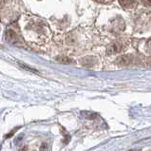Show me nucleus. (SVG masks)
I'll list each match as a JSON object with an SVG mask.
<instances>
[{
    "label": "nucleus",
    "mask_w": 151,
    "mask_h": 151,
    "mask_svg": "<svg viewBox=\"0 0 151 151\" xmlns=\"http://www.w3.org/2000/svg\"><path fill=\"white\" fill-rule=\"evenodd\" d=\"M92 57H87V58H85V59H83L82 60V65L83 66H85V67H91V66H93V64L95 63V61H92Z\"/></svg>",
    "instance_id": "nucleus-6"
},
{
    "label": "nucleus",
    "mask_w": 151,
    "mask_h": 151,
    "mask_svg": "<svg viewBox=\"0 0 151 151\" xmlns=\"http://www.w3.org/2000/svg\"><path fill=\"white\" fill-rule=\"evenodd\" d=\"M95 1L100 2V3H110L113 1V0H95Z\"/></svg>",
    "instance_id": "nucleus-9"
},
{
    "label": "nucleus",
    "mask_w": 151,
    "mask_h": 151,
    "mask_svg": "<svg viewBox=\"0 0 151 151\" xmlns=\"http://www.w3.org/2000/svg\"><path fill=\"white\" fill-rule=\"evenodd\" d=\"M56 60H57L58 62L60 63H63V64H70L71 63V59H70L68 57H67V56H59V57L56 58Z\"/></svg>",
    "instance_id": "nucleus-7"
},
{
    "label": "nucleus",
    "mask_w": 151,
    "mask_h": 151,
    "mask_svg": "<svg viewBox=\"0 0 151 151\" xmlns=\"http://www.w3.org/2000/svg\"><path fill=\"white\" fill-rule=\"evenodd\" d=\"M141 2L144 6L147 8H151V0H141Z\"/></svg>",
    "instance_id": "nucleus-8"
},
{
    "label": "nucleus",
    "mask_w": 151,
    "mask_h": 151,
    "mask_svg": "<svg viewBox=\"0 0 151 151\" xmlns=\"http://www.w3.org/2000/svg\"><path fill=\"white\" fill-rule=\"evenodd\" d=\"M23 36L32 44L41 45L49 40L50 32L44 20L38 17H29L22 28Z\"/></svg>",
    "instance_id": "nucleus-1"
},
{
    "label": "nucleus",
    "mask_w": 151,
    "mask_h": 151,
    "mask_svg": "<svg viewBox=\"0 0 151 151\" xmlns=\"http://www.w3.org/2000/svg\"><path fill=\"white\" fill-rule=\"evenodd\" d=\"M6 38L9 42L12 43V44H17V43H20V37L18 36L14 29H8L6 32Z\"/></svg>",
    "instance_id": "nucleus-3"
},
{
    "label": "nucleus",
    "mask_w": 151,
    "mask_h": 151,
    "mask_svg": "<svg viewBox=\"0 0 151 151\" xmlns=\"http://www.w3.org/2000/svg\"><path fill=\"white\" fill-rule=\"evenodd\" d=\"M131 151H136V150H131Z\"/></svg>",
    "instance_id": "nucleus-10"
},
{
    "label": "nucleus",
    "mask_w": 151,
    "mask_h": 151,
    "mask_svg": "<svg viewBox=\"0 0 151 151\" xmlns=\"http://www.w3.org/2000/svg\"><path fill=\"white\" fill-rule=\"evenodd\" d=\"M132 62V56L130 55H122L116 59V65H118L120 67H124V66H128L130 65Z\"/></svg>",
    "instance_id": "nucleus-2"
},
{
    "label": "nucleus",
    "mask_w": 151,
    "mask_h": 151,
    "mask_svg": "<svg viewBox=\"0 0 151 151\" xmlns=\"http://www.w3.org/2000/svg\"><path fill=\"white\" fill-rule=\"evenodd\" d=\"M122 50H123V46L121 43L113 42L112 44H110L109 47H107L106 52H107V54H115V53L120 52Z\"/></svg>",
    "instance_id": "nucleus-4"
},
{
    "label": "nucleus",
    "mask_w": 151,
    "mask_h": 151,
    "mask_svg": "<svg viewBox=\"0 0 151 151\" xmlns=\"http://www.w3.org/2000/svg\"><path fill=\"white\" fill-rule=\"evenodd\" d=\"M120 5L127 10L135 9L138 5V0H119Z\"/></svg>",
    "instance_id": "nucleus-5"
}]
</instances>
